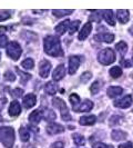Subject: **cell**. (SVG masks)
I'll use <instances>...</instances> for the list:
<instances>
[{
    "instance_id": "cell-28",
    "label": "cell",
    "mask_w": 133,
    "mask_h": 148,
    "mask_svg": "<svg viewBox=\"0 0 133 148\" xmlns=\"http://www.w3.org/2000/svg\"><path fill=\"white\" fill-rule=\"evenodd\" d=\"M121 75H122V69L120 67L114 66L110 69V76L112 78H119Z\"/></svg>"
},
{
    "instance_id": "cell-7",
    "label": "cell",
    "mask_w": 133,
    "mask_h": 148,
    "mask_svg": "<svg viewBox=\"0 0 133 148\" xmlns=\"http://www.w3.org/2000/svg\"><path fill=\"white\" fill-rule=\"evenodd\" d=\"M50 70H51V64L48 60L43 59L39 65V75L42 78H47L50 74Z\"/></svg>"
},
{
    "instance_id": "cell-18",
    "label": "cell",
    "mask_w": 133,
    "mask_h": 148,
    "mask_svg": "<svg viewBox=\"0 0 133 148\" xmlns=\"http://www.w3.org/2000/svg\"><path fill=\"white\" fill-rule=\"evenodd\" d=\"M94 39L98 40V41H104V42L110 44V42H112V41L114 40V35H112V34H108V32L99 34V35H96V37H94Z\"/></svg>"
},
{
    "instance_id": "cell-35",
    "label": "cell",
    "mask_w": 133,
    "mask_h": 148,
    "mask_svg": "<svg viewBox=\"0 0 133 148\" xmlns=\"http://www.w3.org/2000/svg\"><path fill=\"white\" fill-rule=\"evenodd\" d=\"M90 91H91V94H92V95L98 94V92L100 91V82H93V85H92V86H91V88H90Z\"/></svg>"
},
{
    "instance_id": "cell-3",
    "label": "cell",
    "mask_w": 133,
    "mask_h": 148,
    "mask_svg": "<svg viewBox=\"0 0 133 148\" xmlns=\"http://www.w3.org/2000/svg\"><path fill=\"white\" fill-rule=\"evenodd\" d=\"M98 59L100 61V64H102L104 66H108V65H111L112 62H114L115 53L110 48H105V49L100 51L99 56H98Z\"/></svg>"
},
{
    "instance_id": "cell-17",
    "label": "cell",
    "mask_w": 133,
    "mask_h": 148,
    "mask_svg": "<svg viewBox=\"0 0 133 148\" xmlns=\"http://www.w3.org/2000/svg\"><path fill=\"white\" fill-rule=\"evenodd\" d=\"M111 137H112V139H113V140L121 141V140H124V139H126L128 134H126V132H123V130L115 129V130H113V132L111 133Z\"/></svg>"
},
{
    "instance_id": "cell-22",
    "label": "cell",
    "mask_w": 133,
    "mask_h": 148,
    "mask_svg": "<svg viewBox=\"0 0 133 148\" xmlns=\"http://www.w3.org/2000/svg\"><path fill=\"white\" fill-rule=\"evenodd\" d=\"M69 26H70V21L66 19L64 21L60 22L59 25L56 27V32L58 34V35H63L64 32L66 31V29H69Z\"/></svg>"
},
{
    "instance_id": "cell-33",
    "label": "cell",
    "mask_w": 133,
    "mask_h": 148,
    "mask_svg": "<svg viewBox=\"0 0 133 148\" xmlns=\"http://www.w3.org/2000/svg\"><path fill=\"white\" fill-rule=\"evenodd\" d=\"M70 103L72 104L73 107H77L79 103H80V97L79 95H77V94H71L70 95Z\"/></svg>"
},
{
    "instance_id": "cell-15",
    "label": "cell",
    "mask_w": 133,
    "mask_h": 148,
    "mask_svg": "<svg viewBox=\"0 0 133 148\" xmlns=\"http://www.w3.org/2000/svg\"><path fill=\"white\" fill-rule=\"evenodd\" d=\"M42 111L40 110H33L31 114L29 115V121L32 124V125H37V124H39L40 123V120H41V118H42Z\"/></svg>"
},
{
    "instance_id": "cell-6",
    "label": "cell",
    "mask_w": 133,
    "mask_h": 148,
    "mask_svg": "<svg viewBox=\"0 0 133 148\" xmlns=\"http://www.w3.org/2000/svg\"><path fill=\"white\" fill-rule=\"evenodd\" d=\"M132 101H133V98L131 95H126L124 96L123 98H120L118 100H115L113 105L115 106V107H118V108H122V109H126V108H129L131 105H132Z\"/></svg>"
},
{
    "instance_id": "cell-30",
    "label": "cell",
    "mask_w": 133,
    "mask_h": 148,
    "mask_svg": "<svg viewBox=\"0 0 133 148\" xmlns=\"http://www.w3.org/2000/svg\"><path fill=\"white\" fill-rule=\"evenodd\" d=\"M80 20H75V21H72L70 23V26H69V34L70 35H73L74 32L77 31V30L79 29V26H80Z\"/></svg>"
},
{
    "instance_id": "cell-46",
    "label": "cell",
    "mask_w": 133,
    "mask_h": 148,
    "mask_svg": "<svg viewBox=\"0 0 133 148\" xmlns=\"http://www.w3.org/2000/svg\"><path fill=\"white\" fill-rule=\"evenodd\" d=\"M6 103H7V98H1V99H0V110L5 107Z\"/></svg>"
},
{
    "instance_id": "cell-14",
    "label": "cell",
    "mask_w": 133,
    "mask_h": 148,
    "mask_svg": "<svg viewBox=\"0 0 133 148\" xmlns=\"http://www.w3.org/2000/svg\"><path fill=\"white\" fill-rule=\"evenodd\" d=\"M20 112H21V106H20V104L17 100H14L10 104V107H9V115L12 116V117H16Z\"/></svg>"
},
{
    "instance_id": "cell-38",
    "label": "cell",
    "mask_w": 133,
    "mask_h": 148,
    "mask_svg": "<svg viewBox=\"0 0 133 148\" xmlns=\"http://www.w3.org/2000/svg\"><path fill=\"white\" fill-rule=\"evenodd\" d=\"M91 77H92V74L90 73V71H84V74L81 75V82H88L90 79H91Z\"/></svg>"
},
{
    "instance_id": "cell-19",
    "label": "cell",
    "mask_w": 133,
    "mask_h": 148,
    "mask_svg": "<svg viewBox=\"0 0 133 148\" xmlns=\"http://www.w3.org/2000/svg\"><path fill=\"white\" fill-rule=\"evenodd\" d=\"M122 91H123V89L121 88V87L111 86V87H109L108 90H107V94H108V96L110 97V98H115V97L120 96V95L122 94Z\"/></svg>"
},
{
    "instance_id": "cell-5",
    "label": "cell",
    "mask_w": 133,
    "mask_h": 148,
    "mask_svg": "<svg viewBox=\"0 0 133 148\" xmlns=\"http://www.w3.org/2000/svg\"><path fill=\"white\" fill-rule=\"evenodd\" d=\"M22 53V49L20 45L17 41H11L7 45V55L14 60H18Z\"/></svg>"
},
{
    "instance_id": "cell-47",
    "label": "cell",
    "mask_w": 133,
    "mask_h": 148,
    "mask_svg": "<svg viewBox=\"0 0 133 148\" xmlns=\"http://www.w3.org/2000/svg\"><path fill=\"white\" fill-rule=\"evenodd\" d=\"M129 32H130V34H131V35L133 36V26L131 27V28H130V29H129Z\"/></svg>"
},
{
    "instance_id": "cell-9",
    "label": "cell",
    "mask_w": 133,
    "mask_h": 148,
    "mask_svg": "<svg viewBox=\"0 0 133 148\" xmlns=\"http://www.w3.org/2000/svg\"><path fill=\"white\" fill-rule=\"evenodd\" d=\"M93 108V103L91 100H84L82 104L78 105L77 107H73V110L77 111V112H87V111H90Z\"/></svg>"
},
{
    "instance_id": "cell-39",
    "label": "cell",
    "mask_w": 133,
    "mask_h": 148,
    "mask_svg": "<svg viewBox=\"0 0 133 148\" xmlns=\"http://www.w3.org/2000/svg\"><path fill=\"white\" fill-rule=\"evenodd\" d=\"M22 94H23V89L20 88H15L11 91V95L14 96V98H19L22 96Z\"/></svg>"
},
{
    "instance_id": "cell-4",
    "label": "cell",
    "mask_w": 133,
    "mask_h": 148,
    "mask_svg": "<svg viewBox=\"0 0 133 148\" xmlns=\"http://www.w3.org/2000/svg\"><path fill=\"white\" fill-rule=\"evenodd\" d=\"M52 104H53L54 107L59 108L60 114H61V118L63 119L64 121L71 120V116H70V114H69V109H68V107H66V104L62 99H60V98H53Z\"/></svg>"
},
{
    "instance_id": "cell-48",
    "label": "cell",
    "mask_w": 133,
    "mask_h": 148,
    "mask_svg": "<svg viewBox=\"0 0 133 148\" xmlns=\"http://www.w3.org/2000/svg\"><path fill=\"white\" fill-rule=\"evenodd\" d=\"M105 148H114V147H113L112 145H107V147H105Z\"/></svg>"
},
{
    "instance_id": "cell-44",
    "label": "cell",
    "mask_w": 133,
    "mask_h": 148,
    "mask_svg": "<svg viewBox=\"0 0 133 148\" xmlns=\"http://www.w3.org/2000/svg\"><path fill=\"white\" fill-rule=\"evenodd\" d=\"M51 148H64V147H63V143H61V141H57V143L52 144Z\"/></svg>"
},
{
    "instance_id": "cell-27",
    "label": "cell",
    "mask_w": 133,
    "mask_h": 148,
    "mask_svg": "<svg viewBox=\"0 0 133 148\" xmlns=\"http://www.w3.org/2000/svg\"><path fill=\"white\" fill-rule=\"evenodd\" d=\"M19 133H20V138H21L22 141H28L30 138V133L29 130L26 128V127H21L20 128V130H19Z\"/></svg>"
},
{
    "instance_id": "cell-31",
    "label": "cell",
    "mask_w": 133,
    "mask_h": 148,
    "mask_svg": "<svg viewBox=\"0 0 133 148\" xmlns=\"http://www.w3.org/2000/svg\"><path fill=\"white\" fill-rule=\"evenodd\" d=\"M121 121H123V117L120 115H114L110 118V125L111 126H115V125H119Z\"/></svg>"
},
{
    "instance_id": "cell-41",
    "label": "cell",
    "mask_w": 133,
    "mask_h": 148,
    "mask_svg": "<svg viewBox=\"0 0 133 148\" xmlns=\"http://www.w3.org/2000/svg\"><path fill=\"white\" fill-rule=\"evenodd\" d=\"M8 18H10V14L8 11H5V12H0V21H3Z\"/></svg>"
},
{
    "instance_id": "cell-12",
    "label": "cell",
    "mask_w": 133,
    "mask_h": 148,
    "mask_svg": "<svg viewBox=\"0 0 133 148\" xmlns=\"http://www.w3.org/2000/svg\"><path fill=\"white\" fill-rule=\"evenodd\" d=\"M64 75H66V67L63 66V65H59L54 69V71L52 74V77H53L54 80L58 82V80H61L64 77Z\"/></svg>"
},
{
    "instance_id": "cell-1",
    "label": "cell",
    "mask_w": 133,
    "mask_h": 148,
    "mask_svg": "<svg viewBox=\"0 0 133 148\" xmlns=\"http://www.w3.org/2000/svg\"><path fill=\"white\" fill-rule=\"evenodd\" d=\"M44 51L52 57H62L63 50L61 48L60 39L56 36H47L43 41Z\"/></svg>"
},
{
    "instance_id": "cell-32",
    "label": "cell",
    "mask_w": 133,
    "mask_h": 148,
    "mask_svg": "<svg viewBox=\"0 0 133 148\" xmlns=\"http://www.w3.org/2000/svg\"><path fill=\"white\" fill-rule=\"evenodd\" d=\"M21 65L24 69H32L33 66H35V62H33V60L31 59V58H27V59H24L22 61Z\"/></svg>"
},
{
    "instance_id": "cell-25",
    "label": "cell",
    "mask_w": 133,
    "mask_h": 148,
    "mask_svg": "<svg viewBox=\"0 0 133 148\" xmlns=\"http://www.w3.org/2000/svg\"><path fill=\"white\" fill-rule=\"evenodd\" d=\"M42 115H43V118L47 120V121H53L54 119H56V112L54 111H52L51 109H44V111L42 112Z\"/></svg>"
},
{
    "instance_id": "cell-23",
    "label": "cell",
    "mask_w": 133,
    "mask_h": 148,
    "mask_svg": "<svg viewBox=\"0 0 133 148\" xmlns=\"http://www.w3.org/2000/svg\"><path fill=\"white\" fill-rule=\"evenodd\" d=\"M44 89H45V92H47V94H49V95H54V94L58 91V84L54 82H47Z\"/></svg>"
},
{
    "instance_id": "cell-21",
    "label": "cell",
    "mask_w": 133,
    "mask_h": 148,
    "mask_svg": "<svg viewBox=\"0 0 133 148\" xmlns=\"http://www.w3.org/2000/svg\"><path fill=\"white\" fill-rule=\"evenodd\" d=\"M102 16L105 19V21L108 22L110 26H114L115 25V21H114V17H113V11L110 10V9H107V10H103L102 11Z\"/></svg>"
},
{
    "instance_id": "cell-10",
    "label": "cell",
    "mask_w": 133,
    "mask_h": 148,
    "mask_svg": "<svg viewBox=\"0 0 133 148\" xmlns=\"http://www.w3.org/2000/svg\"><path fill=\"white\" fill-rule=\"evenodd\" d=\"M36 103H37V98H36V95H33V94L26 95L22 100V105L24 108H31L36 105Z\"/></svg>"
},
{
    "instance_id": "cell-45",
    "label": "cell",
    "mask_w": 133,
    "mask_h": 148,
    "mask_svg": "<svg viewBox=\"0 0 133 148\" xmlns=\"http://www.w3.org/2000/svg\"><path fill=\"white\" fill-rule=\"evenodd\" d=\"M121 65H122L123 67H126V68H129V67H131V61L123 59L122 61H121Z\"/></svg>"
},
{
    "instance_id": "cell-29",
    "label": "cell",
    "mask_w": 133,
    "mask_h": 148,
    "mask_svg": "<svg viewBox=\"0 0 133 148\" xmlns=\"http://www.w3.org/2000/svg\"><path fill=\"white\" fill-rule=\"evenodd\" d=\"M72 138H73L75 145H78V146H82V145H84V144H86V139H84V137L81 136V135H79V134H73Z\"/></svg>"
},
{
    "instance_id": "cell-11",
    "label": "cell",
    "mask_w": 133,
    "mask_h": 148,
    "mask_svg": "<svg viewBox=\"0 0 133 148\" xmlns=\"http://www.w3.org/2000/svg\"><path fill=\"white\" fill-rule=\"evenodd\" d=\"M47 132L49 135H57L64 132V127L59 124H49L47 126Z\"/></svg>"
},
{
    "instance_id": "cell-2",
    "label": "cell",
    "mask_w": 133,
    "mask_h": 148,
    "mask_svg": "<svg viewBox=\"0 0 133 148\" xmlns=\"http://www.w3.org/2000/svg\"><path fill=\"white\" fill-rule=\"evenodd\" d=\"M0 140L6 148H12L15 144V130L11 127H0Z\"/></svg>"
},
{
    "instance_id": "cell-50",
    "label": "cell",
    "mask_w": 133,
    "mask_h": 148,
    "mask_svg": "<svg viewBox=\"0 0 133 148\" xmlns=\"http://www.w3.org/2000/svg\"><path fill=\"white\" fill-rule=\"evenodd\" d=\"M0 57H1V55H0Z\"/></svg>"
},
{
    "instance_id": "cell-8",
    "label": "cell",
    "mask_w": 133,
    "mask_h": 148,
    "mask_svg": "<svg viewBox=\"0 0 133 148\" xmlns=\"http://www.w3.org/2000/svg\"><path fill=\"white\" fill-rule=\"evenodd\" d=\"M80 66V59H79V57H77V56H71L70 58H69V74L70 75H73L77 70H78V68Z\"/></svg>"
},
{
    "instance_id": "cell-16",
    "label": "cell",
    "mask_w": 133,
    "mask_h": 148,
    "mask_svg": "<svg viewBox=\"0 0 133 148\" xmlns=\"http://www.w3.org/2000/svg\"><path fill=\"white\" fill-rule=\"evenodd\" d=\"M91 30H92V25L90 23V22H87L83 27H82L81 31H80V34H79V40H84V39H87L88 36L90 35V32H91Z\"/></svg>"
},
{
    "instance_id": "cell-24",
    "label": "cell",
    "mask_w": 133,
    "mask_h": 148,
    "mask_svg": "<svg viewBox=\"0 0 133 148\" xmlns=\"http://www.w3.org/2000/svg\"><path fill=\"white\" fill-rule=\"evenodd\" d=\"M73 12V10H63V9H54V10H52V14L56 16V17H58V18H61V17H64V16H68V15H71Z\"/></svg>"
},
{
    "instance_id": "cell-43",
    "label": "cell",
    "mask_w": 133,
    "mask_h": 148,
    "mask_svg": "<svg viewBox=\"0 0 133 148\" xmlns=\"http://www.w3.org/2000/svg\"><path fill=\"white\" fill-rule=\"evenodd\" d=\"M119 148H133V145L132 143H126V144H121V145H119Z\"/></svg>"
},
{
    "instance_id": "cell-37",
    "label": "cell",
    "mask_w": 133,
    "mask_h": 148,
    "mask_svg": "<svg viewBox=\"0 0 133 148\" xmlns=\"http://www.w3.org/2000/svg\"><path fill=\"white\" fill-rule=\"evenodd\" d=\"M16 70L18 71V74L20 75V77H21V82H23V84H26L27 80H29L30 78H31V76H30V75H24L22 71L19 70V68H16Z\"/></svg>"
},
{
    "instance_id": "cell-42",
    "label": "cell",
    "mask_w": 133,
    "mask_h": 148,
    "mask_svg": "<svg viewBox=\"0 0 133 148\" xmlns=\"http://www.w3.org/2000/svg\"><path fill=\"white\" fill-rule=\"evenodd\" d=\"M92 147L93 148H105L107 145H104L103 143H92Z\"/></svg>"
},
{
    "instance_id": "cell-49",
    "label": "cell",
    "mask_w": 133,
    "mask_h": 148,
    "mask_svg": "<svg viewBox=\"0 0 133 148\" xmlns=\"http://www.w3.org/2000/svg\"><path fill=\"white\" fill-rule=\"evenodd\" d=\"M2 120H3V118H2L1 116H0V121H2Z\"/></svg>"
},
{
    "instance_id": "cell-13",
    "label": "cell",
    "mask_w": 133,
    "mask_h": 148,
    "mask_svg": "<svg viewBox=\"0 0 133 148\" xmlns=\"http://www.w3.org/2000/svg\"><path fill=\"white\" fill-rule=\"evenodd\" d=\"M117 18L121 23H126L130 19V12L126 9H119L117 12Z\"/></svg>"
},
{
    "instance_id": "cell-36",
    "label": "cell",
    "mask_w": 133,
    "mask_h": 148,
    "mask_svg": "<svg viewBox=\"0 0 133 148\" xmlns=\"http://www.w3.org/2000/svg\"><path fill=\"white\" fill-rule=\"evenodd\" d=\"M5 80H7V82H15L16 80L15 74L12 71H10V70L6 71L5 73Z\"/></svg>"
},
{
    "instance_id": "cell-40",
    "label": "cell",
    "mask_w": 133,
    "mask_h": 148,
    "mask_svg": "<svg viewBox=\"0 0 133 148\" xmlns=\"http://www.w3.org/2000/svg\"><path fill=\"white\" fill-rule=\"evenodd\" d=\"M7 41H8L7 36H5V35H0V47H1V48L5 47V46H7Z\"/></svg>"
},
{
    "instance_id": "cell-34",
    "label": "cell",
    "mask_w": 133,
    "mask_h": 148,
    "mask_svg": "<svg viewBox=\"0 0 133 148\" xmlns=\"http://www.w3.org/2000/svg\"><path fill=\"white\" fill-rule=\"evenodd\" d=\"M102 18V11H98V10H94L93 11V15L90 17L91 20H94V21L99 22Z\"/></svg>"
},
{
    "instance_id": "cell-20",
    "label": "cell",
    "mask_w": 133,
    "mask_h": 148,
    "mask_svg": "<svg viewBox=\"0 0 133 148\" xmlns=\"http://www.w3.org/2000/svg\"><path fill=\"white\" fill-rule=\"evenodd\" d=\"M96 116H93V115H89V116H83L80 118L79 120V123H80V125H83V126H91V125H93L94 123H96Z\"/></svg>"
},
{
    "instance_id": "cell-26",
    "label": "cell",
    "mask_w": 133,
    "mask_h": 148,
    "mask_svg": "<svg viewBox=\"0 0 133 148\" xmlns=\"http://www.w3.org/2000/svg\"><path fill=\"white\" fill-rule=\"evenodd\" d=\"M115 49L118 50L122 56L123 55H126V50H128V45H126V41H120L118 44L115 45Z\"/></svg>"
}]
</instances>
